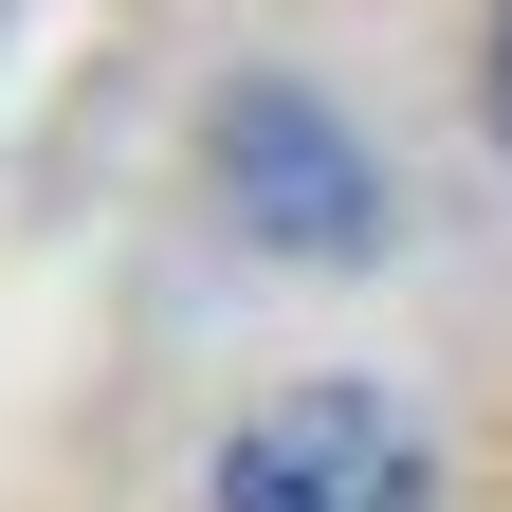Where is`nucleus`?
<instances>
[{"mask_svg":"<svg viewBox=\"0 0 512 512\" xmlns=\"http://www.w3.org/2000/svg\"><path fill=\"white\" fill-rule=\"evenodd\" d=\"M494 147H512V0H494Z\"/></svg>","mask_w":512,"mask_h":512,"instance_id":"obj_3","label":"nucleus"},{"mask_svg":"<svg viewBox=\"0 0 512 512\" xmlns=\"http://www.w3.org/2000/svg\"><path fill=\"white\" fill-rule=\"evenodd\" d=\"M202 512H439V458L384 384H275L238 439H220V494Z\"/></svg>","mask_w":512,"mask_h":512,"instance_id":"obj_1","label":"nucleus"},{"mask_svg":"<svg viewBox=\"0 0 512 512\" xmlns=\"http://www.w3.org/2000/svg\"><path fill=\"white\" fill-rule=\"evenodd\" d=\"M220 202L275 238V256H366V238H384L366 147H348L311 92H275V74H256V92H220Z\"/></svg>","mask_w":512,"mask_h":512,"instance_id":"obj_2","label":"nucleus"}]
</instances>
